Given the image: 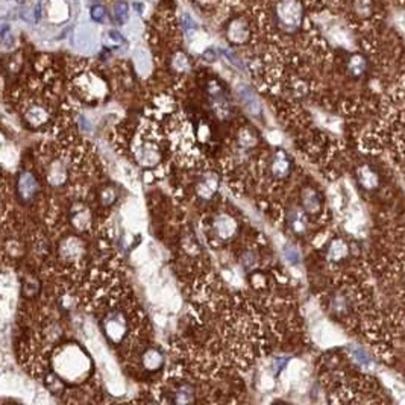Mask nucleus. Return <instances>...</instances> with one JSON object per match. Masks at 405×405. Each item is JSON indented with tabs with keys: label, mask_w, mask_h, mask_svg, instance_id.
<instances>
[{
	"label": "nucleus",
	"mask_w": 405,
	"mask_h": 405,
	"mask_svg": "<svg viewBox=\"0 0 405 405\" xmlns=\"http://www.w3.org/2000/svg\"><path fill=\"white\" fill-rule=\"evenodd\" d=\"M276 19L281 29L287 32L296 31L303 19V8L299 0H282L276 8Z\"/></svg>",
	"instance_id": "f257e3e1"
},
{
	"label": "nucleus",
	"mask_w": 405,
	"mask_h": 405,
	"mask_svg": "<svg viewBox=\"0 0 405 405\" xmlns=\"http://www.w3.org/2000/svg\"><path fill=\"white\" fill-rule=\"evenodd\" d=\"M357 179H358V184L364 190H369V191L378 188L379 185V176L370 166H361L357 172Z\"/></svg>",
	"instance_id": "f03ea898"
},
{
	"label": "nucleus",
	"mask_w": 405,
	"mask_h": 405,
	"mask_svg": "<svg viewBox=\"0 0 405 405\" xmlns=\"http://www.w3.org/2000/svg\"><path fill=\"white\" fill-rule=\"evenodd\" d=\"M290 159L288 156L282 152V150H278L273 156H272V163H270V169H272V173L278 178H285L288 173H290Z\"/></svg>",
	"instance_id": "7ed1b4c3"
},
{
	"label": "nucleus",
	"mask_w": 405,
	"mask_h": 405,
	"mask_svg": "<svg viewBox=\"0 0 405 405\" xmlns=\"http://www.w3.org/2000/svg\"><path fill=\"white\" fill-rule=\"evenodd\" d=\"M19 193L25 200H31L37 193V181L31 173H22L19 178Z\"/></svg>",
	"instance_id": "20e7f679"
},
{
	"label": "nucleus",
	"mask_w": 405,
	"mask_h": 405,
	"mask_svg": "<svg viewBox=\"0 0 405 405\" xmlns=\"http://www.w3.org/2000/svg\"><path fill=\"white\" fill-rule=\"evenodd\" d=\"M349 254V246L348 243L342 238H336L331 241V245L328 248V260L331 261H340L346 258Z\"/></svg>",
	"instance_id": "39448f33"
},
{
	"label": "nucleus",
	"mask_w": 405,
	"mask_h": 405,
	"mask_svg": "<svg viewBox=\"0 0 405 405\" xmlns=\"http://www.w3.org/2000/svg\"><path fill=\"white\" fill-rule=\"evenodd\" d=\"M302 204H303V208L307 213L310 214H316L319 213L320 210V199H319V194L311 190V188H307L302 194Z\"/></svg>",
	"instance_id": "423d86ee"
},
{
	"label": "nucleus",
	"mask_w": 405,
	"mask_h": 405,
	"mask_svg": "<svg viewBox=\"0 0 405 405\" xmlns=\"http://www.w3.org/2000/svg\"><path fill=\"white\" fill-rule=\"evenodd\" d=\"M349 355H351V358L354 360V363L357 364V366H360V367H364V369H369V367H372V358L369 357V354L363 349V348H360V346H349Z\"/></svg>",
	"instance_id": "0eeeda50"
},
{
	"label": "nucleus",
	"mask_w": 405,
	"mask_h": 405,
	"mask_svg": "<svg viewBox=\"0 0 405 405\" xmlns=\"http://www.w3.org/2000/svg\"><path fill=\"white\" fill-rule=\"evenodd\" d=\"M240 96H241V100L245 104V107L251 111V113H258L260 111V105H258V100L255 99V94L252 93L251 88L248 87H240Z\"/></svg>",
	"instance_id": "6e6552de"
},
{
	"label": "nucleus",
	"mask_w": 405,
	"mask_h": 405,
	"mask_svg": "<svg viewBox=\"0 0 405 405\" xmlns=\"http://www.w3.org/2000/svg\"><path fill=\"white\" fill-rule=\"evenodd\" d=\"M348 68H349V73H351L352 76L358 77V76H361V74L366 71V68H367V62H366L364 56H361V55H354V56L349 59V62H348Z\"/></svg>",
	"instance_id": "1a4fd4ad"
},
{
	"label": "nucleus",
	"mask_w": 405,
	"mask_h": 405,
	"mask_svg": "<svg viewBox=\"0 0 405 405\" xmlns=\"http://www.w3.org/2000/svg\"><path fill=\"white\" fill-rule=\"evenodd\" d=\"M161 364H163V355L156 349H149L144 354V366L149 370H156Z\"/></svg>",
	"instance_id": "9d476101"
},
{
	"label": "nucleus",
	"mask_w": 405,
	"mask_h": 405,
	"mask_svg": "<svg viewBox=\"0 0 405 405\" xmlns=\"http://www.w3.org/2000/svg\"><path fill=\"white\" fill-rule=\"evenodd\" d=\"M290 226H291V229H293L294 232H297V234L303 232L305 228H307L305 216H303L302 213H299V211H294V213L291 214V217H290Z\"/></svg>",
	"instance_id": "9b49d317"
},
{
	"label": "nucleus",
	"mask_w": 405,
	"mask_h": 405,
	"mask_svg": "<svg viewBox=\"0 0 405 405\" xmlns=\"http://www.w3.org/2000/svg\"><path fill=\"white\" fill-rule=\"evenodd\" d=\"M114 11H116V19H117V22H119V23L126 22V19H128V5H126L125 2L117 4Z\"/></svg>",
	"instance_id": "f8f14e48"
},
{
	"label": "nucleus",
	"mask_w": 405,
	"mask_h": 405,
	"mask_svg": "<svg viewBox=\"0 0 405 405\" xmlns=\"http://www.w3.org/2000/svg\"><path fill=\"white\" fill-rule=\"evenodd\" d=\"M105 10H104V7H100V5H96V7H93L91 8V17H93V20L94 22H97V23H102L104 20H105Z\"/></svg>",
	"instance_id": "ddd939ff"
},
{
	"label": "nucleus",
	"mask_w": 405,
	"mask_h": 405,
	"mask_svg": "<svg viewBox=\"0 0 405 405\" xmlns=\"http://www.w3.org/2000/svg\"><path fill=\"white\" fill-rule=\"evenodd\" d=\"M285 257H287V260H288L290 263H293V264L299 263V260H300V255H299L297 249L293 248V246H287V249H285Z\"/></svg>",
	"instance_id": "4468645a"
},
{
	"label": "nucleus",
	"mask_w": 405,
	"mask_h": 405,
	"mask_svg": "<svg viewBox=\"0 0 405 405\" xmlns=\"http://www.w3.org/2000/svg\"><path fill=\"white\" fill-rule=\"evenodd\" d=\"M223 55H225V56L229 59V62H232L235 67H238L240 70H243V64L240 62V59H238V58H235V56H234V53H231V52H228V50H223Z\"/></svg>",
	"instance_id": "2eb2a0df"
},
{
	"label": "nucleus",
	"mask_w": 405,
	"mask_h": 405,
	"mask_svg": "<svg viewBox=\"0 0 405 405\" xmlns=\"http://www.w3.org/2000/svg\"><path fill=\"white\" fill-rule=\"evenodd\" d=\"M184 23H185V25H184V28H185L187 31H188V29H196V23H194V22H193V20H191L188 16H185V17H184Z\"/></svg>",
	"instance_id": "dca6fc26"
},
{
	"label": "nucleus",
	"mask_w": 405,
	"mask_h": 405,
	"mask_svg": "<svg viewBox=\"0 0 405 405\" xmlns=\"http://www.w3.org/2000/svg\"><path fill=\"white\" fill-rule=\"evenodd\" d=\"M110 35H111V38H114V40H117V41H122V37H120V34H119V32L111 31V32H110Z\"/></svg>",
	"instance_id": "f3484780"
}]
</instances>
